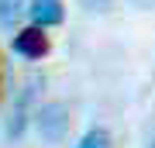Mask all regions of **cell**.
<instances>
[{
	"instance_id": "6da1fadb",
	"label": "cell",
	"mask_w": 155,
	"mask_h": 148,
	"mask_svg": "<svg viewBox=\"0 0 155 148\" xmlns=\"http://www.w3.org/2000/svg\"><path fill=\"white\" fill-rule=\"evenodd\" d=\"M35 127H38V134L48 145H59V141H66V134L72 127V114H69L66 104H59V100L41 104L38 110H35Z\"/></svg>"
},
{
	"instance_id": "7a4b0ae2",
	"label": "cell",
	"mask_w": 155,
	"mask_h": 148,
	"mask_svg": "<svg viewBox=\"0 0 155 148\" xmlns=\"http://www.w3.org/2000/svg\"><path fill=\"white\" fill-rule=\"evenodd\" d=\"M14 52L24 55V59H41V55H48V35H45V28L31 24L24 28V31L14 35Z\"/></svg>"
},
{
	"instance_id": "3957f363",
	"label": "cell",
	"mask_w": 155,
	"mask_h": 148,
	"mask_svg": "<svg viewBox=\"0 0 155 148\" xmlns=\"http://www.w3.org/2000/svg\"><path fill=\"white\" fill-rule=\"evenodd\" d=\"M28 17L38 28H55L66 17V7H62V0H31L28 4Z\"/></svg>"
},
{
	"instance_id": "277c9868",
	"label": "cell",
	"mask_w": 155,
	"mask_h": 148,
	"mask_svg": "<svg viewBox=\"0 0 155 148\" xmlns=\"http://www.w3.org/2000/svg\"><path fill=\"white\" fill-rule=\"evenodd\" d=\"M21 14H28V0H0V24L14 28L21 21Z\"/></svg>"
},
{
	"instance_id": "5b68a950",
	"label": "cell",
	"mask_w": 155,
	"mask_h": 148,
	"mask_svg": "<svg viewBox=\"0 0 155 148\" xmlns=\"http://www.w3.org/2000/svg\"><path fill=\"white\" fill-rule=\"evenodd\" d=\"M72 148H114V141H110V131H104V127H90Z\"/></svg>"
},
{
	"instance_id": "8992f818",
	"label": "cell",
	"mask_w": 155,
	"mask_h": 148,
	"mask_svg": "<svg viewBox=\"0 0 155 148\" xmlns=\"http://www.w3.org/2000/svg\"><path fill=\"white\" fill-rule=\"evenodd\" d=\"M152 148H155V138H152Z\"/></svg>"
}]
</instances>
